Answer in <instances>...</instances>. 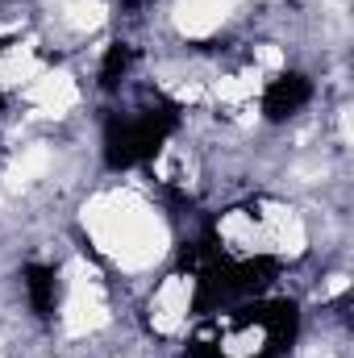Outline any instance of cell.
Returning a JSON list of instances; mask_svg holds the SVG:
<instances>
[{
  "label": "cell",
  "instance_id": "cell-4",
  "mask_svg": "<svg viewBox=\"0 0 354 358\" xmlns=\"http://www.w3.org/2000/svg\"><path fill=\"white\" fill-rule=\"evenodd\" d=\"M187 304H192V279L171 275V279L159 287L155 304H150V325H155L159 334H179V329H183V317H187Z\"/></svg>",
  "mask_w": 354,
  "mask_h": 358
},
{
  "label": "cell",
  "instance_id": "cell-1",
  "mask_svg": "<svg viewBox=\"0 0 354 358\" xmlns=\"http://www.w3.org/2000/svg\"><path fill=\"white\" fill-rule=\"evenodd\" d=\"M84 229L92 242L125 271H146L167 255V225L138 192H100L84 204Z\"/></svg>",
  "mask_w": 354,
  "mask_h": 358
},
{
  "label": "cell",
  "instance_id": "cell-7",
  "mask_svg": "<svg viewBox=\"0 0 354 358\" xmlns=\"http://www.w3.org/2000/svg\"><path fill=\"white\" fill-rule=\"evenodd\" d=\"M46 167H50V150H46V146H29V150H21V159L4 171L0 192H25V187L42 176Z\"/></svg>",
  "mask_w": 354,
  "mask_h": 358
},
{
  "label": "cell",
  "instance_id": "cell-13",
  "mask_svg": "<svg viewBox=\"0 0 354 358\" xmlns=\"http://www.w3.org/2000/svg\"><path fill=\"white\" fill-rule=\"evenodd\" d=\"M255 55H259V67H267V71H279L283 67V50L279 46H259Z\"/></svg>",
  "mask_w": 354,
  "mask_h": 358
},
{
  "label": "cell",
  "instance_id": "cell-14",
  "mask_svg": "<svg viewBox=\"0 0 354 358\" xmlns=\"http://www.w3.org/2000/svg\"><path fill=\"white\" fill-rule=\"evenodd\" d=\"M346 287H351V279H346V275H334V279L325 283V296H342Z\"/></svg>",
  "mask_w": 354,
  "mask_h": 358
},
{
  "label": "cell",
  "instance_id": "cell-6",
  "mask_svg": "<svg viewBox=\"0 0 354 358\" xmlns=\"http://www.w3.org/2000/svg\"><path fill=\"white\" fill-rule=\"evenodd\" d=\"M234 0H176V29L183 38H204L213 29H221V21L229 17Z\"/></svg>",
  "mask_w": 354,
  "mask_h": 358
},
{
  "label": "cell",
  "instance_id": "cell-5",
  "mask_svg": "<svg viewBox=\"0 0 354 358\" xmlns=\"http://www.w3.org/2000/svg\"><path fill=\"white\" fill-rule=\"evenodd\" d=\"M263 234H267V242H271V250H279V255H288V259L304 255L309 234H304V221H300L292 208L267 204L263 208Z\"/></svg>",
  "mask_w": 354,
  "mask_h": 358
},
{
  "label": "cell",
  "instance_id": "cell-2",
  "mask_svg": "<svg viewBox=\"0 0 354 358\" xmlns=\"http://www.w3.org/2000/svg\"><path fill=\"white\" fill-rule=\"evenodd\" d=\"M67 304H63V329L71 338H88L96 329L108 325V300H104V287H100V275L96 267H88L84 259H71L67 263Z\"/></svg>",
  "mask_w": 354,
  "mask_h": 358
},
{
  "label": "cell",
  "instance_id": "cell-15",
  "mask_svg": "<svg viewBox=\"0 0 354 358\" xmlns=\"http://www.w3.org/2000/svg\"><path fill=\"white\" fill-rule=\"evenodd\" d=\"M176 96H179V100H200V96H204V88H200V84H179Z\"/></svg>",
  "mask_w": 354,
  "mask_h": 358
},
{
  "label": "cell",
  "instance_id": "cell-8",
  "mask_svg": "<svg viewBox=\"0 0 354 358\" xmlns=\"http://www.w3.org/2000/svg\"><path fill=\"white\" fill-rule=\"evenodd\" d=\"M34 76H38V50H34V42L8 46V50L0 55V84H4V88H17V84H25V80H34Z\"/></svg>",
  "mask_w": 354,
  "mask_h": 358
},
{
  "label": "cell",
  "instance_id": "cell-16",
  "mask_svg": "<svg viewBox=\"0 0 354 358\" xmlns=\"http://www.w3.org/2000/svg\"><path fill=\"white\" fill-rule=\"evenodd\" d=\"M309 358H321V355H317V350H313V355H309ZM325 358H330V355H325Z\"/></svg>",
  "mask_w": 354,
  "mask_h": 358
},
{
  "label": "cell",
  "instance_id": "cell-10",
  "mask_svg": "<svg viewBox=\"0 0 354 358\" xmlns=\"http://www.w3.org/2000/svg\"><path fill=\"white\" fill-rule=\"evenodd\" d=\"M104 17H108V8H104L100 0H67V4H63V21H67L71 29H80V34L100 29Z\"/></svg>",
  "mask_w": 354,
  "mask_h": 358
},
{
  "label": "cell",
  "instance_id": "cell-11",
  "mask_svg": "<svg viewBox=\"0 0 354 358\" xmlns=\"http://www.w3.org/2000/svg\"><path fill=\"white\" fill-rule=\"evenodd\" d=\"M259 88H263V76H259V71H242V76L217 80V88H213V96H217V100H225V104H242V100L259 96Z\"/></svg>",
  "mask_w": 354,
  "mask_h": 358
},
{
  "label": "cell",
  "instance_id": "cell-3",
  "mask_svg": "<svg viewBox=\"0 0 354 358\" xmlns=\"http://www.w3.org/2000/svg\"><path fill=\"white\" fill-rule=\"evenodd\" d=\"M25 96H29V104H34L42 117H63V113L76 108L80 88H76L71 71H42V76L25 88Z\"/></svg>",
  "mask_w": 354,
  "mask_h": 358
},
{
  "label": "cell",
  "instance_id": "cell-9",
  "mask_svg": "<svg viewBox=\"0 0 354 358\" xmlns=\"http://www.w3.org/2000/svg\"><path fill=\"white\" fill-rule=\"evenodd\" d=\"M221 238H229L238 250H271L263 225H259L255 217H246V213H229V217L221 221Z\"/></svg>",
  "mask_w": 354,
  "mask_h": 358
},
{
  "label": "cell",
  "instance_id": "cell-12",
  "mask_svg": "<svg viewBox=\"0 0 354 358\" xmlns=\"http://www.w3.org/2000/svg\"><path fill=\"white\" fill-rule=\"evenodd\" d=\"M259 346H263V334H259V329H250V334H238V338H229V342H225V355L246 358V355H259Z\"/></svg>",
  "mask_w": 354,
  "mask_h": 358
}]
</instances>
